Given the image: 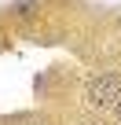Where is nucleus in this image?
I'll return each mask as SVG.
<instances>
[{
    "label": "nucleus",
    "instance_id": "obj_2",
    "mask_svg": "<svg viewBox=\"0 0 121 125\" xmlns=\"http://www.w3.org/2000/svg\"><path fill=\"white\" fill-rule=\"evenodd\" d=\"M114 114H117V118H121V103H117V107H114Z\"/></svg>",
    "mask_w": 121,
    "mask_h": 125
},
{
    "label": "nucleus",
    "instance_id": "obj_1",
    "mask_svg": "<svg viewBox=\"0 0 121 125\" xmlns=\"http://www.w3.org/2000/svg\"><path fill=\"white\" fill-rule=\"evenodd\" d=\"M84 99L95 110H114L121 103V77L117 74H92L84 85Z\"/></svg>",
    "mask_w": 121,
    "mask_h": 125
}]
</instances>
